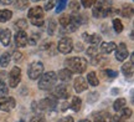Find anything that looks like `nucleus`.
Returning a JSON list of instances; mask_svg holds the SVG:
<instances>
[{
    "label": "nucleus",
    "instance_id": "3",
    "mask_svg": "<svg viewBox=\"0 0 134 122\" xmlns=\"http://www.w3.org/2000/svg\"><path fill=\"white\" fill-rule=\"evenodd\" d=\"M56 81H57V73L53 71H48L41 76L40 81H38V88L40 90H50L52 86H55Z\"/></svg>",
    "mask_w": 134,
    "mask_h": 122
},
{
    "label": "nucleus",
    "instance_id": "25",
    "mask_svg": "<svg viewBox=\"0 0 134 122\" xmlns=\"http://www.w3.org/2000/svg\"><path fill=\"white\" fill-rule=\"evenodd\" d=\"M132 14H133V8H132V5H125L124 8L120 10V15L124 16V18H130Z\"/></svg>",
    "mask_w": 134,
    "mask_h": 122
},
{
    "label": "nucleus",
    "instance_id": "38",
    "mask_svg": "<svg viewBox=\"0 0 134 122\" xmlns=\"http://www.w3.org/2000/svg\"><path fill=\"white\" fill-rule=\"evenodd\" d=\"M13 59H14V61H20V60L23 59V54H21L20 51H15Z\"/></svg>",
    "mask_w": 134,
    "mask_h": 122
},
{
    "label": "nucleus",
    "instance_id": "45",
    "mask_svg": "<svg viewBox=\"0 0 134 122\" xmlns=\"http://www.w3.org/2000/svg\"><path fill=\"white\" fill-rule=\"evenodd\" d=\"M120 122H125V121H123V120H122V121H120Z\"/></svg>",
    "mask_w": 134,
    "mask_h": 122
},
{
    "label": "nucleus",
    "instance_id": "10",
    "mask_svg": "<svg viewBox=\"0 0 134 122\" xmlns=\"http://www.w3.org/2000/svg\"><path fill=\"white\" fill-rule=\"evenodd\" d=\"M56 107V101L52 98H43L38 102V108L43 111H51Z\"/></svg>",
    "mask_w": 134,
    "mask_h": 122
},
{
    "label": "nucleus",
    "instance_id": "7",
    "mask_svg": "<svg viewBox=\"0 0 134 122\" xmlns=\"http://www.w3.org/2000/svg\"><path fill=\"white\" fill-rule=\"evenodd\" d=\"M15 107V98L9 96H1L0 97V111L9 112L10 110Z\"/></svg>",
    "mask_w": 134,
    "mask_h": 122
},
{
    "label": "nucleus",
    "instance_id": "44",
    "mask_svg": "<svg viewBox=\"0 0 134 122\" xmlns=\"http://www.w3.org/2000/svg\"><path fill=\"white\" fill-rule=\"evenodd\" d=\"M31 1H35V3H36V1H41V0H31Z\"/></svg>",
    "mask_w": 134,
    "mask_h": 122
},
{
    "label": "nucleus",
    "instance_id": "2",
    "mask_svg": "<svg viewBox=\"0 0 134 122\" xmlns=\"http://www.w3.org/2000/svg\"><path fill=\"white\" fill-rule=\"evenodd\" d=\"M65 66L66 68H68L72 73H82L86 71L87 68V61L86 59H83V57H71V59H67L65 61Z\"/></svg>",
    "mask_w": 134,
    "mask_h": 122
},
{
    "label": "nucleus",
    "instance_id": "17",
    "mask_svg": "<svg viewBox=\"0 0 134 122\" xmlns=\"http://www.w3.org/2000/svg\"><path fill=\"white\" fill-rule=\"evenodd\" d=\"M57 77L61 80V81H63V82H68L70 80H71L72 77V72L68 70V68H62V70H60L58 71V75H57Z\"/></svg>",
    "mask_w": 134,
    "mask_h": 122
},
{
    "label": "nucleus",
    "instance_id": "31",
    "mask_svg": "<svg viewBox=\"0 0 134 122\" xmlns=\"http://www.w3.org/2000/svg\"><path fill=\"white\" fill-rule=\"evenodd\" d=\"M15 26H16V28H19V30H25L26 28H27V23H26L24 19H20V20L16 21Z\"/></svg>",
    "mask_w": 134,
    "mask_h": 122
},
{
    "label": "nucleus",
    "instance_id": "21",
    "mask_svg": "<svg viewBox=\"0 0 134 122\" xmlns=\"http://www.w3.org/2000/svg\"><path fill=\"white\" fill-rule=\"evenodd\" d=\"M13 16V13L10 10H0V23H6L9 21Z\"/></svg>",
    "mask_w": 134,
    "mask_h": 122
},
{
    "label": "nucleus",
    "instance_id": "19",
    "mask_svg": "<svg viewBox=\"0 0 134 122\" xmlns=\"http://www.w3.org/2000/svg\"><path fill=\"white\" fill-rule=\"evenodd\" d=\"M86 81H88L87 83H90L91 86H98V83H99V81H98L97 75H96V72H94V71H91V72L87 75Z\"/></svg>",
    "mask_w": 134,
    "mask_h": 122
},
{
    "label": "nucleus",
    "instance_id": "18",
    "mask_svg": "<svg viewBox=\"0 0 134 122\" xmlns=\"http://www.w3.org/2000/svg\"><path fill=\"white\" fill-rule=\"evenodd\" d=\"M81 105H82L81 98L77 97V96H75V97H72V101H71V103H70V108H71L72 111L78 112V111H80V108H81Z\"/></svg>",
    "mask_w": 134,
    "mask_h": 122
},
{
    "label": "nucleus",
    "instance_id": "35",
    "mask_svg": "<svg viewBox=\"0 0 134 122\" xmlns=\"http://www.w3.org/2000/svg\"><path fill=\"white\" fill-rule=\"evenodd\" d=\"M96 1L97 0H81V4L83 8H91V6L94 5Z\"/></svg>",
    "mask_w": 134,
    "mask_h": 122
},
{
    "label": "nucleus",
    "instance_id": "34",
    "mask_svg": "<svg viewBox=\"0 0 134 122\" xmlns=\"http://www.w3.org/2000/svg\"><path fill=\"white\" fill-rule=\"evenodd\" d=\"M8 92H9V91H8V86H6V83L0 78V95H6Z\"/></svg>",
    "mask_w": 134,
    "mask_h": 122
},
{
    "label": "nucleus",
    "instance_id": "33",
    "mask_svg": "<svg viewBox=\"0 0 134 122\" xmlns=\"http://www.w3.org/2000/svg\"><path fill=\"white\" fill-rule=\"evenodd\" d=\"M94 122H109V115L108 113H102L98 116V118H96Z\"/></svg>",
    "mask_w": 134,
    "mask_h": 122
},
{
    "label": "nucleus",
    "instance_id": "27",
    "mask_svg": "<svg viewBox=\"0 0 134 122\" xmlns=\"http://www.w3.org/2000/svg\"><path fill=\"white\" fill-rule=\"evenodd\" d=\"M120 112V117L123 118V120H127V118H129L130 116H132V110H130V108H122V110H120L119 111Z\"/></svg>",
    "mask_w": 134,
    "mask_h": 122
},
{
    "label": "nucleus",
    "instance_id": "39",
    "mask_svg": "<svg viewBox=\"0 0 134 122\" xmlns=\"http://www.w3.org/2000/svg\"><path fill=\"white\" fill-rule=\"evenodd\" d=\"M30 122H46V121H45V117H42V116H35V117L31 118Z\"/></svg>",
    "mask_w": 134,
    "mask_h": 122
},
{
    "label": "nucleus",
    "instance_id": "4",
    "mask_svg": "<svg viewBox=\"0 0 134 122\" xmlns=\"http://www.w3.org/2000/svg\"><path fill=\"white\" fill-rule=\"evenodd\" d=\"M43 72V65L40 61H34L27 68V75L31 80H37Z\"/></svg>",
    "mask_w": 134,
    "mask_h": 122
},
{
    "label": "nucleus",
    "instance_id": "15",
    "mask_svg": "<svg viewBox=\"0 0 134 122\" xmlns=\"http://www.w3.org/2000/svg\"><path fill=\"white\" fill-rule=\"evenodd\" d=\"M10 40H11V33L9 29H4L0 31V41L4 46H9Z\"/></svg>",
    "mask_w": 134,
    "mask_h": 122
},
{
    "label": "nucleus",
    "instance_id": "14",
    "mask_svg": "<svg viewBox=\"0 0 134 122\" xmlns=\"http://www.w3.org/2000/svg\"><path fill=\"white\" fill-rule=\"evenodd\" d=\"M82 38H83V40L86 43H88V44H91V45H98L102 41V38L98 34H87V33H85V34L82 35Z\"/></svg>",
    "mask_w": 134,
    "mask_h": 122
},
{
    "label": "nucleus",
    "instance_id": "43",
    "mask_svg": "<svg viewBox=\"0 0 134 122\" xmlns=\"http://www.w3.org/2000/svg\"><path fill=\"white\" fill-rule=\"evenodd\" d=\"M80 122H90L88 120H82V121H80Z\"/></svg>",
    "mask_w": 134,
    "mask_h": 122
},
{
    "label": "nucleus",
    "instance_id": "30",
    "mask_svg": "<svg viewBox=\"0 0 134 122\" xmlns=\"http://www.w3.org/2000/svg\"><path fill=\"white\" fill-rule=\"evenodd\" d=\"M86 52L90 55V56H92V57L99 54V51H98V47H97V45H92V46H91V47H90L88 50H87Z\"/></svg>",
    "mask_w": 134,
    "mask_h": 122
},
{
    "label": "nucleus",
    "instance_id": "1",
    "mask_svg": "<svg viewBox=\"0 0 134 122\" xmlns=\"http://www.w3.org/2000/svg\"><path fill=\"white\" fill-rule=\"evenodd\" d=\"M92 14L94 18H105V16H109L112 14H115V11L112 9V3L110 0H102V1H98L97 0L94 3V8H93V11Z\"/></svg>",
    "mask_w": 134,
    "mask_h": 122
},
{
    "label": "nucleus",
    "instance_id": "32",
    "mask_svg": "<svg viewBox=\"0 0 134 122\" xmlns=\"http://www.w3.org/2000/svg\"><path fill=\"white\" fill-rule=\"evenodd\" d=\"M103 75L108 78H114V77H117L118 72H117V71H113V70H104V71H103Z\"/></svg>",
    "mask_w": 134,
    "mask_h": 122
},
{
    "label": "nucleus",
    "instance_id": "41",
    "mask_svg": "<svg viewBox=\"0 0 134 122\" xmlns=\"http://www.w3.org/2000/svg\"><path fill=\"white\" fill-rule=\"evenodd\" d=\"M58 122H75V121H73V118L71 116H67V117H63L61 120H58Z\"/></svg>",
    "mask_w": 134,
    "mask_h": 122
},
{
    "label": "nucleus",
    "instance_id": "24",
    "mask_svg": "<svg viewBox=\"0 0 134 122\" xmlns=\"http://www.w3.org/2000/svg\"><path fill=\"white\" fill-rule=\"evenodd\" d=\"M14 6L19 10H25L29 6V1L27 0H15Z\"/></svg>",
    "mask_w": 134,
    "mask_h": 122
},
{
    "label": "nucleus",
    "instance_id": "42",
    "mask_svg": "<svg viewBox=\"0 0 134 122\" xmlns=\"http://www.w3.org/2000/svg\"><path fill=\"white\" fill-rule=\"evenodd\" d=\"M13 1H15V0H0V3H1V4H5V5L11 4Z\"/></svg>",
    "mask_w": 134,
    "mask_h": 122
},
{
    "label": "nucleus",
    "instance_id": "20",
    "mask_svg": "<svg viewBox=\"0 0 134 122\" xmlns=\"http://www.w3.org/2000/svg\"><path fill=\"white\" fill-rule=\"evenodd\" d=\"M133 62H127L124 63L123 66H122V72H123V75L124 76H132L133 75Z\"/></svg>",
    "mask_w": 134,
    "mask_h": 122
},
{
    "label": "nucleus",
    "instance_id": "12",
    "mask_svg": "<svg viewBox=\"0 0 134 122\" xmlns=\"http://www.w3.org/2000/svg\"><path fill=\"white\" fill-rule=\"evenodd\" d=\"M73 87H75V90H76L77 92H83V91H86L87 87H88V83H87L86 78H83L82 76H80V77H77L76 80H75V82H73Z\"/></svg>",
    "mask_w": 134,
    "mask_h": 122
},
{
    "label": "nucleus",
    "instance_id": "8",
    "mask_svg": "<svg viewBox=\"0 0 134 122\" xmlns=\"http://www.w3.org/2000/svg\"><path fill=\"white\" fill-rule=\"evenodd\" d=\"M27 34L25 33L24 30H19L16 34H15V44H16V46H19V47H24V46H26L27 45Z\"/></svg>",
    "mask_w": 134,
    "mask_h": 122
},
{
    "label": "nucleus",
    "instance_id": "26",
    "mask_svg": "<svg viewBox=\"0 0 134 122\" xmlns=\"http://www.w3.org/2000/svg\"><path fill=\"white\" fill-rule=\"evenodd\" d=\"M112 23H113V29H114V31L117 33V34H119V33L123 31V24H122V21H120V20L114 19Z\"/></svg>",
    "mask_w": 134,
    "mask_h": 122
},
{
    "label": "nucleus",
    "instance_id": "40",
    "mask_svg": "<svg viewBox=\"0 0 134 122\" xmlns=\"http://www.w3.org/2000/svg\"><path fill=\"white\" fill-rule=\"evenodd\" d=\"M50 25H51V26H50L47 30H48V34L52 35L53 34V29H55V21H53V20H51V21H50Z\"/></svg>",
    "mask_w": 134,
    "mask_h": 122
},
{
    "label": "nucleus",
    "instance_id": "28",
    "mask_svg": "<svg viewBox=\"0 0 134 122\" xmlns=\"http://www.w3.org/2000/svg\"><path fill=\"white\" fill-rule=\"evenodd\" d=\"M67 1L68 0H58L57 6H56V13H61V11L65 10V8H66V5H67Z\"/></svg>",
    "mask_w": 134,
    "mask_h": 122
},
{
    "label": "nucleus",
    "instance_id": "16",
    "mask_svg": "<svg viewBox=\"0 0 134 122\" xmlns=\"http://www.w3.org/2000/svg\"><path fill=\"white\" fill-rule=\"evenodd\" d=\"M117 49V45L112 41H108V43H102L100 44V51L103 54H110L112 51H115Z\"/></svg>",
    "mask_w": 134,
    "mask_h": 122
},
{
    "label": "nucleus",
    "instance_id": "13",
    "mask_svg": "<svg viewBox=\"0 0 134 122\" xmlns=\"http://www.w3.org/2000/svg\"><path fill=\"white\" fill-rule=\"evenodd\" d=\"M53 93H55V96H56V97L61 98V100H66V98L68 97V90H67L66 85H63V83L57 85V86L55 87Z\"/></svg>",
    "mask_w": 134,
    "mask_h": 122
},
{
    "label": "nucleus",
    "instance_id": "37",
    "mask_svg": "<svg viewBox=\"0 0 134 122\" xmlns=\"http://www.w3.org/2000/svg\"><path fill=\"white\" fill-rule=\"evenodd\" d=\"M71 9H72V11H73V13H77V11L80 10V4H78V1H72Z\"/></svg>",
    "mask_w": 134,
    "mask_h": 122
},
{
    "label": "nucleus",
    "instance_id": "23",
    "mask_svg": "<svg viewBox=\"0 0 134 122\" xmlns=\"http://www.w3.org/2000/svg\"><path fill=\"white\" fill-rule=\"evenodd\" d=\"M10 60H11V56H10L9 52H4V54L0 56V66L1 67H6L9 65Z\"/></svg>",
    "mask_w": 134,
    "mask_h": 122
},
{
    "label": "nucleus",
    "instance_id": "11",
    "mask_svg": "<svg viewBox=\"0 0 134 122\" xmlns=\"http://www.w3.org/2000/svg\"><path fill=\"white\" fill-rule=\"evenodd\" d=\"M115 50H117L115 51V59L118 60V61H124L128 57V55H129V51L125 47L124 44H120Z\"/></svg>",
    "mask_w": 134,
    "mask_h": 122
},
{
    "label": "nucleus",
    "instance_id": "6",
    "mask_svg": "<svg viewBox=\"0 0 134 122\" xmlns=\"http://www.w3.org/2000/svg\"><path fill=\"white\" fill-rule=\"evenodd\" d=\"M21 81V70L19 67H13L9 73V85L10 87H16Z\"/></svg>",
    "mask_w": 134,
    "mask_h": 122
},
{
    "label": "nucleus",
    "instance_id": "9",
    "mask_svg": "<svg viewBox=\"0 0 134 122\" xmlns=\"http://www.w3.org/2000/svg\"><path fill=\"white\" fill-rule=\"evenodd\" d=\"M27 18L30 20H37V19H43V9L40 6H34L27 11Z\"/></svg>",
    "mask_w": 134,
    "mask_h": 122
},
{
    "label": "nucleus",
    "instance_id": "22",
    "mask_svg": "<svg viewBox=\"0 0 134 122\" xmlns=\"http://www.w3.org/2000/svg\"><path fill=\"white\" fill-rule=\"evenodd\" d=\"M125 103H127L125 98H117V100L114 101V103H113V108H114V111H120L122 108H124Z\"/></svg>",
    "mask_w": 134,
    "mask_h": 122
},
{
    "label": "nucleus",
    "instance_id": "46",
    "mask_svg": "<svg viewBox=\"0 0 134 122\" xmlns=\"http://www.w3.org/2000/svg\"><path fill=\"white\" fill-rule=\"evenodd\" d=\"M20 122H24V121H23V120H21V121H20Z\"/></svg>",
    "mask_w": 134,
    "mask_h": 122
},
{
    "label": "nucleus",
    "instance_id": "36",
    "mask_svg": "<svg viewBox=\"0 0 134 122\" xmlns=\"http://www.w3.org/2000/svg\"><path fill=\"white\" fill-rule=\"evenodd\" d=\"M57 1H58V0H47V1H46V4H45V9H46V10H51L55 5L57 4Z\"/></svg>",
    "mask_w": 134,
    "mask_h": 122
},
{
    "label": "nucleus",
    "instance_id": "29",
    "mask_svg": "<svg viewBox=\"0 0 134 122\" xmlns=\"http://www.w3.org/2000/svg\"><path fill=\"white\" fill-rule=\"evenodd\" d=\"M58 21H60V24H61L62 28H66L67 25L70 24V21H71V20H70V16H68V15H62V16L60 18Z\"/></svg>",
    "mask_w": 134,
    "mask_h": 122
},
{
    "label": "nucleus",
    "instance_id": "5",
    "mask_svg": "<svg viewBox=\"0 0 134 122\" xmlns=\"http://www.w3.org/2000/svg\"><path fill=\"white\" fill-rule=\"evenodd\" d=\"M57 49L61 54H70L73 49V41L72 39L70 38H63L58 41V45H57Z\"/></svg>",
    "mask_w": 134,
    "mask_h": 122
}]
</instances>
